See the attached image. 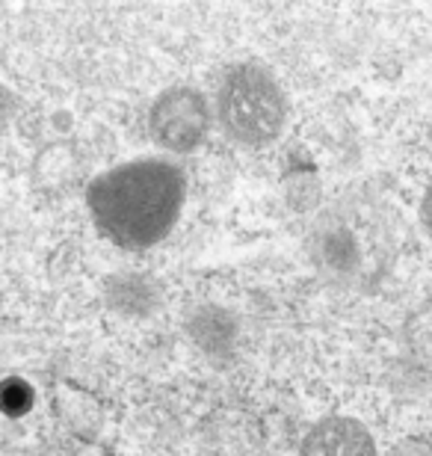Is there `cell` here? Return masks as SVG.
Instances as JSON below:
<instances>
[{"instance_id":"cell-3","label":"cell","mask_w":432,"mask_h":456,"mask_svg":"<svg viewBox=\"0 0 432 456\" xmlns=\"http://www.w3.org/2000/svg\"><path fill=\"white\" fill-rule=\"evenodd\" d=\"M151 140L160 149L187 154L205 142L210 131V104L192 86H172L158 95L149 110Z\"/></svg>"},{"instance_id":"cell-1","label":"cell","mask_w":432,"mask_h":456,"mask_svg":"<svg viewBox=\"0 0 432 456\" xmlns=\"http://www.w3.org/2000/svg\"><path fill=\"white\" fill-rule=\"evenodd\" d=\"M86 202L110 240L143 249L167 237L178 220L183 175L169 160L140 158L98 175L86 190Z\"/></svg>"},{"instance_id":"cell-5","label":"cell","mask_w":432,"mask_h":456,"mask_svg":"<svg viewBox=\"0 0 432 456\" xmlns=\"http://www.w3.org/2000/svg\"><path fill=\"white\" fill-rule=\"evenodd\" d=\"M15 113H18V98L9 93V89L0 86V131H4L9 122H12Z\"/></svg>"},{"instance_id":"cell-2","label":"cell","mask_w":432,"mask_h":456,"mask_svg":"<svg viewBox=\"0 0 432 456\" xmlns=\"http://www.w3.org/2000/svg\"><path fill=\"white\" fill-rule=\"evenodd\" d=\"M216 113L223 131L234 142L258 149L281 134L288 118V98L279 80L264 66L246 62L225 75L216 95Z\"/></svg>"},{"instance_id":"cell-6","label":"cell","mask_w":432,"mask_h":456,"mask_svg":"<svg viewBox=\"0 0 432 456\" xmlns=\"http://www.w3.org/2000/svg\"><path fill=\"white\" fill-rule=\"evenodd\" d=\"M420 223H424V232H427L429 243H432V184L427 190L424 202H420Z\"/></svg>"},{"instance_id":"cell-4","label":"cell","mask_w":432,"mask_h":456,"mask_svg":"<svg viewBox=\"0 0 432 456\" xmlns=\"http://www.w3.org/2000/svg\"><path fill=\"white\" fill-rule=\"evenodd\" d=\"M299 456H376V444L355 418H323L302 439Z\"/></svg>"}]
</instances>
